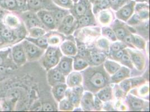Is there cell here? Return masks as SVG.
<instances>
[{"label":"cell","instance_id":"41","mask_svg":"<svg viewBox=\"0 0 150 112\" xmlns=\"http://www.w3.org/2000/svg\"><path fill=\"white\" fill-rule=\"evenodd\" d=\"M59 5L65 7H71L72 1L71 0H55Z\"/></svg>","mask_w":150,"mask_h":112},{"label":"cell","instance_id":"58","mask_svg":"<svg viewBox=\"0 0 150 112\" xmlns=\"http://www.w3.org/2000/svg\"><path fill=\"white\" fill-rule=\"evenodd\" d=\"M3 43H4V38L0 35V45H1Z\"/></svg>","mask_w":150,"mask_h":112},{"label":"cell","instance_id":"11","mask_svg":"<svg viewBox=\"0 0 150 112\" xmlns=\"http://www.w3.org/2000/svg\"><path fill=\"white\" fill-rule=\"evenodd\" d=\"M67 89V85L64 84H58L54 86L52 89V93L55 98L58 101H60L63 99L66 94Z\"/></svg>","mask_w":150,"mask_h":112},{"label":"cell","instance_id":"4","mask_svg":"<svg viewBox=\"0 0 150 112\" xmlns=\"http://www.w3.org/2000/svg\"><path fill=\"white\" fill-rule=\"evenodd\" d=\"M12 55L14 62L18 65H21L26 61V55L23 44H18L13 47Z\"/></svg>","mask_w":150,"mask_h":112},{"label":"cell","instance_id":"10","mask_svg":"<svg viewBox=\"0 0 150 112\" xmlns=\"http://www.w3.org/2000/svg\"><path fill=\"white\" fill-rule=\"evenodd\" d=\"M130 76V70L127 67H120L118 71L113 74L112 77V81L113 83H118Z\"/></svg>","mask_w":150,"mask_h":112},{"label":"cell","instance_id":"48","mask_svg":"<svg viewBox=\"0 0 150 112\" xmlns=\"http://www.w3.org/2000/svg\"><path fill=\"white\" fill-rule=\"evenodd\" d=\"M122 46H123V45H122L119 43H115L112 44V45L111 50L113 52H116L119 50H121Z\"/></svg>","mask_w":150,"mask_h":112},{"label":"cell","instance_id":"49","mask_svg":"<svg viewBox=\"0 0 150 112\" xmlns=\"http://www.w3.org/2000/svg\"><path fill=\"white\" fill-rule=\"evenodd\" d=\"M19 9H24L27 5V0H16Z\"/></svg>","mask_w":150,"mask_h":112},{"label":"cell","instance_id":"28","mask_svg":"<svg viewBox=\"0 0 150 112\" xmlns=\"http://www.w3.org/2000/svg\"><path fill=\"white\" fill-rule=\"evenodd\" d=\"M74 106L69 100L62 99L59 103V109L62 111H71L73 110Z\"/></svg>","mask_w":150,"mask_h":112},{"label":"cell","instance_id":"1","mask_svg":"<svg viewBox=\"0 0 150 112\" xmlns=\"http://www.w3.org/2000/svg\"><path fill=\"white\" fill-rule=\"evenodd\" d=\"M101 68H90L85 72V86L94 93L105 87L108 84V77L105 72Z\"/></svg>","mask_w":150,"mask_h":112},{"label":"cell","instance_id":"23","mask_svg":"<svg viewBox=\"0 0 150 112\" xmlns=\"http://www.w3.org/2000/svg\"><path fill=\"white\" fill-rule=\"evenodd\" d=\"M28 41L31 42V43L35 44L39 47L41 48L45 49L48 47V39L45 37L38 38H28L27 39Z\"/></svg>","mask_w":150,"mask_h":112},{"label":"cell","instance_id":"29","mask_svg":"<svg viewBox=\"0 0 150 112\" xmlns=\"http://www.w3.org/2000/svg\"><path fill=\"white\" fill-rule=\"evenodd\" d=\"M41 0H27V7L31 10H37L42 6Z\"/></svg>","mask_w":150,"mask_h":112},{"label":"cell","instance_id":"40","mask_svg":"<svg viewBox=\"0 0 150 112\" xmlns=\"http://www.w3.org/2000/svg\"><path fill=\"white\" fill-rule=\"evenodd\" d=\"M59 51L58 49H57L56 48H53V47H50L49 48H48V50L45 53V58H50L52 56L55 55L57 53V52Z\"/></svg>","mask_w":150,"mask_h":112},{"label":"cell","instance_id":"46","mask_svg":"<svg viewBox=\"0 0 150 112\" xmlns=\"http://www.w3.org/2000/svg\"><path fill=\"white\" fill-rule=\"evenodd\" d=\"M139 13L138 14V15L139 16L141 19H146L148 18L149 16V10H146L144 9V10H139Z\"/></svg>","mask_w":150,"mask_h":112},{"label":"cell","instance_id":"50","mask_svg":"<svg viewBox=\"0 0 150 112\" xmlns=\"http://www.w3.org/2000/svg\"><path fill=\"white\" fill-rule=\"evenodd\" d=\"M43 110L44 111H47V112H50L53 111L54 108L53 106H52L49 103H44L43 105Z\"/></svg>","mask_w":150,"mask_h":112},{"label":"cell","instance_id":"3","mask_svg":"<svg viewBox=\"0 0 150 112\" xmlns=\"http://www.w3.org/2000/svg\"><path fill=\"white\" fill-rule=\"evenodd\" d=\"M48 80L49 84L52 86L65 82L64 75L57 69H50L48 74Z\"/></svg>","mask_w":150,"mask_h":112},{"label":"cell","instance_id":"6","mask_svg":"<svg viewBox=\"0 0 150 112\" xmlns=\"http://www.w3.org/2000/svg\"><path fill=\"white\" fill-rule=\"evenodd\" d=\"M73 60L68 57H63L58 62L56 69H58L64 75H69L72 69Z\"/></svg>","mask_w":150,"mask_h":112},{"label":"cell","instance_id":"37","mask_svg":"<svg viewBox=\"0 0 150 112\" xmlns=\"http://www.w3.org/2000/svg\"><path fill=\"white\" fill-rule=\"evenodd\" d=\"M54 20H55V25H58L61 21H62L63 20L64 17V13L62 11H58L55 14Z\"/></svg>","mask_w":150,"mask_h":112},{"label":"cell","instance_id":"33","mask_svg":"<svg viewBox=\"0 0 150 112\" xmlns=\"http://www.w3.org/2000/svg\"><path fill=\"white\" fill-rule=\"evenodd\" d=\"M91 18L90 15H85L84 16L81 17L79 20V25L80 26H85L88 25L91 23Z\"/></svg>","mask_w":150,"mask_h":112},{"label":"cell","instance_id":"60","mask_svg":"<svg viewBox=\"0 0 150 112\" xmlns=\"http://www.w3.org/2000/svg\"><path fill=\"white\" fill-rule=\"evenodd\" d=\"M0 111H1V108L0 107Z\"/></svg>","mask_w":150,"mask_h":112},{"label":"cell","instance_id":"57","mask_svg":"<svg viewBox=\"0 0 150 112\" xmlns=\"http://www.w3.org/2000/svg\"><path fill=\"white\" fill-rule=\"evenodd\" d=\"M5 71V67H3V66H0V74L4 73Z\"/></svg>","mask_w":150,"mask_h":112},{"label":"cell","instance_id":"5","mask_svg":"<svg viewBox=\"0 0 150 112\" xmlns=\"http://www.w3.org/2000/svg\"><path fill=\"white\" fill-rule=\"evenodd\" d=\"M135 2L131 1L127 5L121 8L117 13V17L120 20L126 21L131 16L134 11Z\"/></svg>","mask_w":150,"mask_h":112},{"label":"cell","instance_id":"34","mask_svg":"<svg viewBox=\"0 0 150 112\" xmlns=\"http://www.w3.org/2000/svg\"><path fill=\"white\" fill-rule=\"evenodd\" d=\"M103 34L104 35H106L107 37L109 38L111 40L113 41H115L117 39V38L115 35V34L112 30L108 28H103Z\"/></svg>","mask_w":150,"mask_h":112},{"label":"cell","instance_id":"30","mask_svg":"<svg viewBox=\"0 0 150 112\" xmlns=\"http://www.w3.org/2000/svg\"><path fill=\"white\" fill-rule=\"evenodd\" d=\"M120 61H121V63L124 65L131 69H133V65H132L131 57L129 53H128L126 51L125 52L124 54L123 55V56L120 59Z\"/></svg>","mask_w":150,"mask_h":112},{"label":"cell","instance_id":"39","mask_svg":"<svg viewBox=\"0 0 150 112\" xmlns=\"http://www.w3.org/2000/svg\"><path fill=\"white\" fill-rule=\"evenodd\" d=\"M74 18L72 15H69L65 17L62 20V25L73 26Z\"/></svg>","mask_w":150,"mask_h":112},{"label":"cell","instance_id":"13","mask_svg":"<svg viewBox=\"0 0 150 112\" xmlns=\"http://www.w3.org/2000/svg\"><path fill=\"white\" fill-rule=\"evenodd\" d=\"M88 5V0H80L75 6V11L76 16L79 18L84 16L87 12Z\"/></svg>","mask_w":150,"mask_h":112},{"label":"cell","instance_id":"27","mask_svg":"<svg viewBox=\"0 0 150 112\" xmlns=\"http://www.w3.org/2000/svg\"><path fill=\"white\" fill-rule=\"evenodd\" d=\"M105 56L101 53H93L90 56V61L95 65H99L104 61Z\"/></svg>","mask_w":150,"mask_h":112},{"label":"cell","instance_id":"38","mask_svg":"<svg viewBox=\"0 0 150 112\" xmlns=\"http://www.w3.org/2000/svg\"><path fill=\"white\" fill-rule=\"evenodd\" d=\"M131 81V87H134L135 86H137L138 85L143 84L144 80V79L142 77H136V78H133L129 80Z\"/></svg>","mask_w":150,"mask_h":112},{"label":"cell","instance_id":"19","mask_svg":"<svg viewBox=\"0 0 150 112\" xmlns=\"http://www.w3.org/2000/svg\"><path fill=\"white\" fill-rule=\"evenodd\" d=\"M5 24L10 28H16L19 25V22L18 18L13 14H7L5 17L4 19Z\"/></svg>","mask_w":150,"mask_h":112},{"label":"cell","instance_id":"12","mask_svg":"<svg viewBox=\"0 0 150 112\" xmlns=\"http://www.w3.org/2000/svg\"><path fill=\"white\" fill-rule=\"evenodd\" d=\"M82 81V77L81 74L73 72L71 74H69L67 77V85L69 87H74L78 85H80Z\"/></svg>","mask_w":150,"mask_h":112},{"label":"cell","instance_id":"51","mask_svg":"<svg viewBox=\"0 0 150 112\" xmlns=\"http://www.w3.org/2000/svg\"><path fill=\"white\" fill-rule=\"evenodd\" d=\"M125 50H120L115 52V55H114V57L117 60H120L122 57L123 56V55L124 54Z\"/></svg>","mask_w":150,"mask_h":112},{"label":"cell","instance_id":"2","mask_svg":"<svg viewBox=\"0 0 150 112\" xmlns=\"http://www.w3.org/2000/svg\"><path fill=\"white\" fill-rule=\"evenodd\" d=\"M23 46L25 55L30 61H34L39 58L44 52V50L39 47L30 41H24Z\"/></svg>","mask_w":150,"mask_h":112},{"label":"cell","instance_id":"15","mask_svg":"<svg viewBox=\"0 0 150 112\" xmlns=\"http://www.w3.org/2000/svg\"><path fill=\"white\" fill-rule=\"evenodd\" d=\"M24 16L26 18V22L27 25L30 28L34 27H42V24L38 19L35 17L33 13H24Z\"/></svg>","mask_w":150,"mask_h":112},{"label":"cell","instance_id":"53","mask_svg":"<svg viewBox=\"0 0 150 112\" xmlns=\"http://www.w3.org/2000/svg\"><path fill=\"white\" fill-rule=\"evenodd\" d=\"M49 42L51 44H57L59 43V39L58 37H53L50 38V40H49Z\"/></svg>","mask_w":150,"mask_h":112},{"label":"cell","instance_id":"36","mask_svg":"<svg viewBox=\"0 0 150 112\" xmlns=\"http://www.w3.org/2000/svg\"><path fill=\"white\" fill-rule=\"evenodd\" d=\"M120 87L123 91H125V93H127L131 89V88H132L131 81L128 79H125L121 81Z\"/></svg>","mask_w":150,"mask_h":112},{"label":"cell","instance_id":"35","mask_svg":"<svg viewBox=\"0 0 150 112\" xmlns=\"http://www.w3.org/2000/svg\"><path fill=\"white\" fill-rule=\"evenodd\" d=\"M114 33L117 38L119 40H124L126 36V31L125 29L123 28H117L114 30Z\"/></svg>","mask_w":150,"mask_h":112},{"label":"cell","instance_id":"14","mask_svg":"<svg viewBox=\"0 0 150 112\" xmlns=\"http://www.w3.org/2000/svg\"><path fill=\"white\" fill-rule=\"evenodd\" d=\"M61 50L63 53L67 56H74L77 52L75 44L69 41L65 42L61 45Z\"/></svg>","mask_w":150,"mask_h":112},{"label":"cell","instance_id":"54","mask_svg":"<svg viewBox=\"0 0 150 112\" xmlns=\"http://www.w3.org/2000/svg\"><path fill=\"white\" fill-rule=\"evenodd\" d=\"M77 50L79 52H83L85 50V47L84 45L83 44H81L77 46Z\"/></svg>","mask_w":150,"mask_h":112},{"label":"cell","instance_id":"42","mask_svg":"<svg viewBox=\"0 0 150 112\" xmlns=\"http://www.w3.org/2000/svg\"><path fill=\"white\" fill-rule=\"evenodd\" d=\"M126 0H109V4L113 7H119L122 4L124 3Z\"/></svg>","mask_w":150,"mask_h":112},{"label":"cell","instance_id":"59","mask_svg":"<svg viewBox=\"0 0 150 112\" xmlns=\"http://www.w3.org/2000/svg\"><path fill=\"white\" fill-rule=\"evenodd\" d=\"M148 0H136V1H141V2H144V1H147Z\"/></svg>","mask_w":150,"mask_h":112},{"label":"cell","instance_id":"43","mask_svg":"<svg viewBox=\"0 0 150 112\" xmlns=\"http://www.w3.org/2000/svg\"><path fill=\"white\" fill-rule=\"evenodd\" d=\"M94 109H96L97 111H100L102 108V103L98 97H95L94 100Z\"/></svg>","mask_w":150,"mask_h":112},{"label":"cell","instance_id":"22","mask_svg":"<svg viewBox=\"0 0 150 112\" xmlns=\"http://www.w3.org/2000/svg\"><path fill=\"white\" fill-rule=\"evenodd\" d=\"M104 66L108 72L112 75L115 74L121 67L119 64L111 61H106Z\"/></svg>","mask_w":150,"mask_h":112},{"label":"cell","instance_id":"52","mask_svg":"<svg viewBox=\"0 0 150 112\" xmlns=\"http://www.w3.org/2000/svg\"><path fill=\"white\" fill-rule=\"evenodd\" d=\"M149 91V86H145L142 87L139 90V94L141 95H146V94L148 93Z\"/></svg>","mask_w":150,"mask_h":112},{"label":"cell","instance_id":"55","mask_svg":"<svg viewBox=\"0 0 150 112\" xmlns=\"http://www.w3.org/2000/svg\"><path fill=\"white\" fill-rule=\"evenodd\" d=\"M104 1V0H93V2H94V4H95L96 5H99Z\"/></svg>","mask_w":150,"mask_h":112},{"label":"cell","instance_id":"32","mask_svg":"<svg viewBox=\"0 0 150 112\" xmlns=\"http://www.w3.org/2000/svg\"><path fill=\"white\" fill-rule=\"evenodd\" d=\"M110 19H111V16L109 13L105 11L100 13L99 20L100 22L102 23L103 24H107L109 23L110 21Z\"/></svg>","mask_w":150,"mask_h":112},{"label":"cell","instance_id":"25","mask_svg":"<svg viewBox=\"0 0 150 112\" xmlns=\"http://www.w3.org/2000/svg\"><path fill=\"white\" fill-rule=\"evenodd\" d=\"M88 63L83 58L80 57H77L74 61V69L75 70L79 71L86 68L88 67Z\"/></svg>","mask_w":150,"mask_h":112},{"label":"cell","instance_id":"31","mask_svg":"<svg viewBox=\"0 0 150 112\" xmlns=\"http://www.w3.org/2000/svg\"><path fill=\"white\" fill-rule=\"evenodd\" d=\"M133 44L141 50H144L145 48L144 40L138 35H133Z\"/></svg>","mask_w":150,"mask_h":112},{"label":"cell","instance_id":"24","mask_svg":"<svg viewBox=\"0 0 150 112\" xmlns=\"http://www.w3.org/2000/svg\"><path fill=\"white\" fill-rule=\"evenodd\" d=\"M128 103L133 109H141L144 107V101L134 96H129L128 98Z\"/></svg>","mask_w":150,"mask_h":112},{"label":"cell","instance_id":"7","mask_svg":"<svg viewBox=\"0 0 150 112\" xmlns=\"http://www.w3.org/2000/svg\"><path fill=\"white\" fill-rule=\"evenodd\" d=\"M38 17L44 25L50 29L55 28L54 17L51 13L46 11H40L38 13Z\"/></svg>","mask_w":150,"mask_h":112},{"label":"cell","instance_id":"16","mask_svg":"<svg viewBox=\"0 0 150 112\" xmlns=\"http://www.w3.org/2000/svg\"><path fill=\"white\" fill-rule=\"evenodd\" d=\"M59 55H61V54H60V51L59 50L55 55L52 56L50 58L44 59V66L48 70L56 66L58 63L59 57H60Z\"/></svg>","mask_w":150,"mask_h":112},{"label":"cell","instance_id":"47","mask_svg":"<svg viewBox=\"0 0 150 112\" xmlns=\"http://www.w3.org/2000/svg\"><path fill=\"white\" fill-rule=\"evenodd\" d=\"M124 40H125V43L133 47V35H126Z\"/></svg>","mask_w":150,"mask_h":112},{"label":"cell","instance_id":"44","mask_svg":"<svg viewBox=\"0 0 150 112\" xmlns=\"http://www.w3.org/2000/svg\"><path fill=\"white\" fill-rule=\"evenodd\" d=\"M140 17L138 14H135L133 16L131 20L128 21V24L131 25H136L140 21Z\"/></svg>","mask_w":150,"mask_h":112},{"label":"cell","instance_id":"20","mask_svg":"<svg viewBox=\"0 0 150 112\" xmlns=\"http://www.w3.org/2000/svg\"><path fill=\"white\" fill-rule=\"evenodd\" d=\"M98 98L102 101H106L112 99V90L110 87L102 88L98 93Z\"/></svg>","mask_w":150,"mask_h":112},{"label":"cell","instance_id":"45","mask_svg":"<svg viewBox=\"0 0 150 112\" xmlns=\"http://www.w3.org/2000/svg\"><path fill=\"white\" fill-rule=\"evenodd\" d=\"M99 45L101 48L106 50L109 46L108 41L105 39H101L99 41Z\"/></svg>","mask_w":150,"mask_h":112},{"label":"cell","instance_id":"21","mask_svg":"<svg viewBox=\"0 0 150 112\" xmlns=\"http://www.w3.org/2000/svg\"><path fill=\"white\" fill-rule=\"evenodd\" d=\"M66 95L68 96L69 100L72 104L75 106H78L80 103L82 95L75 93L72 90H69L68 92H66Z\"/></svg>","mask_w":150,"mask_h":112},{"label":"cell","instance_id":"8","mask_svg":"<svg viewBox=\"0 0 150 112\" xmlns=\"http://www.w3.org/2000/svg\"><path fill=\"white\" fill-rule=\"evenodd\" d=\"M129 51V56L131 59L132 62L134 63L136 68L141 71L144 69L145 64V61L144 57L141 53L137 52H134L132 51L131 50H128Z\"/></svg>","mask_w":150,"mask_h":112},{"label":"cell","instance_id":"26","mask_svg":"<svg viewBox=\"0 0 150 112\" xmlns=\"http://www.w3.org/2000/svg\"><path fill=\"white\" fill-rule=\"evenodd\" d=\"M30 35L33 38H38L44 36L45 31L40 27H34L30 28Z\"/></svg>","mask_w":150,"mask_h":112},{"label":"cell","instance_id":"17","mask_svg":"<svg viewBox=\"0 0 150 112\" xmlns=\"http://www.w3.org/2000/svg\"><path fill=\"white\" fill-rule=\"evenodd\" d=\"M0 35L4 39L8 40V41H13L15 38L13 31L8 26H0Z\"/></svg>","mask_w":150,"mask_h":112},{"label":"cell","instance_id":"56","mask_svg":"<svg viewBox=\"0 0 150 112\" xmlns=\"http://www.w3.org/2000/svg\"><path fill=\"white\" fill-rule=\"evenodd\" d=\"M4 61V59L3 55H1V53H0V66L3 63Z\"/></svg>","mask_w":150,"mask_h":112},{"label":"cell","instance_id":"9","mask_svg":"<svg viewBox=\"0 0 150 112\" xmlns=\"http://www.w3.org/2000/svg\"><path fill=\"white\" fill-rule=\"evenodd\" d=\"M82 109L86 111H91L94 109V99L92 94L86 92L81 99Z\"/></svg>","mask_w":150,"mask_h":112},{"label":"cell","instance_id":"18","mask_svg":"<svg viewBox=\"0 0 150 112\" xmlns=\"http://www.w3.org/2000/svg\"><path fill=\"white\" fill-rule=\"evenodd\" d=\"M0 7L11 11L19 9L16 0H0Z\"/></svg>","mask_w":150,"mask_h":112}]
</instances>
